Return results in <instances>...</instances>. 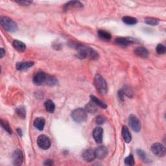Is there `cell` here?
Listing matches in <instances>:
<instances>
[{
  "label": "cell",
  "mask_w": 166,
  "mask_h": 166,
  "mask_svg": "<svg viewBox=\"0 0 166 166\" xmlns=\"http://www.w3.org/2000/svg\"><path fill=\"white\" fill-rule=\"evenodd\" d=\"M77 56L80 58H88L92 60H97L99 58V54L94 49L85 46H78L77 48Z\"/></svg>",
  "instance_id": "1"
},
{
  "label": "cell",
  "mask_w": 166,
  "mask_h": 166,
  "mask_svg": "<svg viewBox=\"0 0 166 166\" xmlns=\"http://www.w3.org/2000/svg\"><path fill=\"white\" fill-rule=\"evenodd\" d=\"M94 85L101 95H104L108 92V86L106 81L99 74H97L94 78Z\"/></svg>",
  "instance_id": "2"
},
{
  "label": "cell",
  "mask_w": 166,
  "mask_h": 166,
  "mask_svg": "<svg viewBox=\"0 0 166 166\" xmlns=\"http://www.w3.org/2000/svg\"><path fill=\"white\" fill-rule=\"evenodd\" d=\"M0 24L7 31L15 33L18 31V25L16 22L9 17L1 16V18H0Z\"/></svg>",
  "instance_id": "3"
},
{
  "label": "cell",
  "mask_w": 166,
  "mask_h": 166,
  "mask_svg": "<svg viewBox=\"0 0 166 166\" xmlns=\"http://www.w3.org/2000/svg\"><path fill=\"white\" fill-rule=\"evenodd\" d=\"M71 118L76 123H81L85 122L87 119L86 111L82 108L75 109L71 113Z\"/></svg>",
  "instance_id": "4"
},
{
  "label": "cell",
  "mask_w": 166,
  "mask_h": 166,
  "mask_svg": "<svg viewBox=\"0 0 166 166\" xmlns=\"http://www.w3.org/2000/svg\"><path fill=\"white\" fill-rule=\"evenodd\" d=\"M37 144L42 149L47 150L51 147V140L47 136L42 134L38 137Z\"/></svg>",
  "instance_id": "5"
},
{
  "label": "cell",
  "mask_w": 166,
  "mask_h": 166,
  "mask_svg": "<svg viewBox=\"0 0 166 166\" xmlns=\"http://www.w3.org/2000/svg\"><path fill=\"white\" fill-rule=\"evenodd\" d=\"M150 149H151L153 153L158 157H164L165 155V149L164 146L160 143H153Z\"/></svg>",
  "instance_id": "6"
},
{
  "label": "cell",
  "mask_w": 166,
  "mask_h": 166,
  "mask_svg": "<svg viewBox=\"0 0 166 166\" xmlns=\"http://www.w3.org/2000/svg\"><path fill=\"white\" fill-rule=\"evenodd\" d=\"M129 124L133 131L139 132L141 130V123L136 116L131 114L129 118Z\"/></svg>",
  "instance_id": "7"
},
{
  "label": "cell",
  "mask_w": 166,
  "mask_h": 166,
  "mask_svg": "<svg viewBox=\"0 0 166 166\" xmlns=\"http://www.w3.org/2000/svg\"><path fill=\"white\" fill-rule=\"evenodd\" d=\"M136 39H132V38L118 37L115 40V43L118 46L122 47H127L131 44H136Z\"/></svg>",
  "instance_id": "8"
},
{
  "label": "cell",
  "mask_w": 166,
  "mask_h": 166,
  "mask_svg": "<svg viewBox=\"0 0 166 166\" xmlns=\"http://www.w3.org/2000/svg\"><path fill=\"white\" fill-rule=\"evenodd\" d=\"M12 160L14 165H21L24 162V154L20 150H14L12 155Z\"/></svg>",
  "instance_id": "9"
},
{
  "label": "cell",
  "mask_w": 166,
  "mask_h": 166,
  "mask_svg": "<svg viewBox=\"0 0 166 166\" xmlns=\"http://www.w3.org/2000/svg\"><path fill=\"white\" fill-rule=\"evenodd\" d=\"M47 75L46 73L43 71H39L36 73V75L34 76L33 81L35 85L40 86L44 82H46Z\"/></svg>",
  "instance_id": "10"
},
{
  "label": "cell",
  "mask_w": 166,
  "mask_h": 166,
  "mask_svg": "<svg viewBox=\"0 0 166 166\" xmlns=\"http://www.w3.org/2000/svg\"><path fill=\"white\" fill-rule=\"evenodd\" d=\"M82 158H83V160L86 162H92L96 158L95 150L91 149H87L84 150L82 153Z\"/></svg>",
  "instance_id": "11"
},
{
  "label": "cell",
  "mask_w": 166,
  "mask_h": 166,
  "mask_svg": "<svg viewBox=\"0 0 166 166\" xmlns=\"http://www.w3.org/2000/svg\"><path fill=\"white\" fill-rule=\"evenodd\" d=\"M95 154L96 158L103 160L107 157L108 154V149L105 146H99L95 150Z\"/></svg>",
  "instance_id": "12"
},
{
  "label": "cell",
  "mask_w": 166,
  "mask_h": 166,
  "mask_svg": "<svg viewBox=\"0 0 166 166\" xmlns=\"http://www.w3.org/2000/svg\"><path fill=\"white\" fill-rule=\"evenodd\" d=\"M93 137L97 143H101L103 141V130L101 127H97L93 131Z\"/></svg>",
  "instance_id": "13"
},
{
  "label": "cell",
  "mask_w": 166,
  "mask_h": 166,
  "mask_svg": "<svg viewBox=\"0 0 166 166\" xmlns=\"http://www.w3.org/2000/svg\"><path fill=\"white\" fill-rule=\"evenodd\" d=\"M83 7V5L78 1H71L67 2L64 5V11H68L73 9H81Z\"/></svg>",
  "instance_id": "14"
},
{
  "label": "cell",
  "mask_w": 166,
  "mask_h": 166,
  "mask_svg": "<svg viewBox=\"0 0 166 166\" xmlns=\"http://www.w3.org/2000/svg\"><path fill=\"white\" fill-rule=\"evenodd\" d=\"M134 53L136 55L141 58H147L149 57V51L144 47H138L134 50Z\"/></svg>",
  "instance_id": "15"
},
{
  "label": "cell",
  "mask_w": 166,
  "mask_h": 166,
  "mask_svg": "<svg viewBox=\"0 0 166 166\" xmlns=\"http://www.w3.org/2000/svg\"><path fill=\"white\" fill-rule=\"evenodd\" d=\"M34 62H31V61H27V62H19L16 64V69L19 71H23L27 70L30 67H31L33 66Z\"/></svg>",
  "instance_id": "16"
},
{
  "label": "cell",
  "mask_w": 166,
  "mask_h": 166,
  "mask_svg": "<svg viewBox=\"0 0 166 166\" xmlns=\"http://www.w3.org/2000/svg\"><path fill=\"white\" fill-rule=\"evenodd\" d=\"M98 107H99L93 101L91 100V101L87 103L85 110L86 111V112H88L90 114H95L98 110Z\"/></svg>",
  "instance_id": "17"
},
{
  "label": "cell",
  "mask_w": 166,
  "mask_h": 166,
  "mask_svg": "<svg viewBox=\"0 0 166 166\" xmlns=\"http://www.w3.org/2000/svg\"><path fill=\"white\" fill-rule=\"evenodd\" d=\"M46 121L44 118H37L34 121V126L39 131H43Z\"/></svg>",
  "instance_id": "18"
},
{
  "label": "cell",
  "mask_w": 166,
  "mask_h": 166,
  "mask_svg": "<svg viewBox=\"0 0 166 166\" xmlns=\"http://www.w3.org/2000/svg\"><path fill=\"white\" fill-rule=\"evenodd\" d=\"M97 35L99 39L103 41L107 42L110 40L112 39L111 34L107 31H104V30H99L97 32Z\"/></svg>",
  "instance_id": "19"
},
{
  "label": "cell",
  "mask_w": 166,
  "mask_h": 166,
  "mask_svg": "<svg viewBox=\"0 0 166 166\" xmlns=\"http://www.w3.org/2000/svg\"><path fill=\"white\" fill-rule=\"evenodd\" d=\"M13 46L20 52H24L26 49V45L18 40H14L12 43Z\"/></svg>",
  "instance_id": "20"
},
{
  "label": "cell",
  "mask_w": 166,
  "mask_h": 166,
  "mask_svg": "<svg viewBox=\"0 0 166 166\" xmlns=\"http://www.w3.org/2000/svg\"><path fill=\"white\" fill-rule=\"evenodd\" d=\"M122 136L124 139V140L125 141L126 143H130L131 141L132 140V136H131V134L128 129V128L126 126H123L122 128Z\"/></svg>",
  "instance_id": "21"
},
{
  "label": "cell",
  "mask_w": 166,
  "mask_h": 166,
  "mask_svg": "<svg viewBox=\"0 0 166 166\" xmlns=\"http://www.w3.org/2000/svg\"><path fill=\"white\" fill-rule=\"evenodd\" d=\"M44 106L46 111L49 113L54 112L55 110V104L51 100H47L44 103Z\"/></svg>",
  "instance_id": "22"
},
{
  "label": "cell",
  "mask_w": 166,
  "mask_h": 166,
  "mask_svg": "<svg viewBox=\"0 0 166 166\" xmlns=\"http://www.w3.org/2000/svg\"><path fill=\"white\" fill-rule=\"evenodd\" d=\"M123 21L125 24L127 25H133L137 24L138 20L136 18L131 17V16H125L122 18Z\"/></svg>",
  "instance_id": "23"
},
{
  "label": "cell",
  "mask_w": 166,
  "mask_h": 166,
  "mask_svg": "<svg viewBox=\"0 0 166 166\" xmlns=\"http://www.w3.org/2000/svg\"><path fill=\"white\" fill-rule=\"evenodd\" d=\"M17 115L21 119H25L26 116V111L24 106H20L15 110Z\"/></svg>",
  "instance_id": "24"
},
{
  "label": "cell",
  "mask_w": 166,
  "mask_h": 166,
  "mask_svg": "<svg viewBox=\"0 0 166 166\" xmlns=\"http://www.w3.org/2000/svg\"><path fill=\"white\" fill-rule=\"evenodd\" d=\"M90 97H91V100L93 101L98 107H101L102 108H107V104H105L104 103H103V101H101V100H99V99H98V98H97L95 96H94V95H91L90 96Z\"/></svg>",
  "instance_id": "25"
},
{
  "label": "cell",
  "mask_w": 166,
  "mask_h": 166,
  "mask_svg": "<svg viewBox=\"0 0 166 166\" xmlns=\"http://www.w3.org/2000/svg\"><path fill=\"white\" fill-rule=\"evenodd\" d=\"M46 85H48L49 86H55V85H57L58 81L53 76H51V75H47V79L46 81Z\"/></svg>",
  "instance_id": "26"
},
{
  "label": "cell",
  "mask_w": 166,
  "mask_h": 166,
  "mask_svg": "<svg viewBox=\"0 0 166 166\" xmlns=\"http://www.w3.org/2000/svg\"><path fill=\"white\" fill-rule=\"evenodd\" d=\"M1 125H2V127L3 128L5 131H6L9 134H12V129H11V128L9 123L7 122L6 120L2 119L1 120Z\"/></svg>",
  "instance_id": "27"
},
{
  "label": "cell",
  "mask_w": 166,
  "mask_h": 166,
  "mask_svg": "<svg viewBox=\"0 0 166 166\" xmlns=\"http://www.w3.org/2000/svg\"><path fill=\"white\" fill-rule=\"evenodd\" d=\"M145 23L150 25H157L158 24V20L152 18H147L145 19Z\"/></svg>",
  "instance_id": "28"
},
{
  "label": "cell",
  "mask_w": 166,
  "mask_h": 166,
  "mask_svg": "<svg viewBox=\"0 0 166 166\" xmlns=\"http://www.w3.org/2000/svg\"><path fill=\"white\" fill-rule=\"evenodd\" d=\"M124 161H125V164L127 165L132 166L134 165V157H133L132 154H130L129 156H127V158H125V159Z\"/></svg>",
  "instance_id": "29"
},
{
  "label": "cell",
  "mask_w": 166,
  "mask_h": 166,
  "mask_svg": "<svg viewBox=\"0 0 166 166\" xmlns=\"http://www.w3.org/2000/svg\"><path fill=\"white\" fill-rule=\"evenodd\" d=\"M105 121H106V119H105V118L101 115L97 116L95 119V122L98 125H101L104 124L105 122Z\"/></svg>",
  "instance_id": "30"
},
{
  "label": "cell",
  "mask_w": 166,
  "mask_h": 166,
  "mask_svg": "<svg viewBox=\"0 0 166 166\" xmlns=\"http://www.w3.org/2000/svg\"><path fill=\"white\" fill-rule=\"evenodd\" d=\"M156 50L157 53L160 54V55L164 54L165 53V51H166L165 46H164V45L160 44H158V46H156Z\"/></svg>",
  "instance_id": "31"
},
{
  "label": "cell",
  "mask_w": 166,
  "mask_h": 166,
  "mask_svg": "<svg viewBox=\"0 0 166 166\" xmlns=\"http://www.w3.org/2000/svg\"><path fill=\"white\" fill-rule=\"evenodd\" d=\"M122 90L123 91L124 95L129 97H131L133 95V92L132 91V90L128 86H125L123 89H122Z\"/></svg>",
  "instance_id": "32"
},
{
  "label": "cell",
  "mask_w": 166,
  "mask_h": 166,
  "mask_svg": "<svg viewBox=\"0 0 166 166\" xmlns=\"http://www.w3.org/2000/svg\"><path fill=\"white\" fill-rule=\"evenodd\" d=\"M136 153H137L138 155L139 156V157L141 158L143 160H147L146 154L145 153L144 151H143V150H142L141 149H137Z\"/></svg>",
  "instance_id": "33"
},
{
  "label": "cell",
  "mask_w": 166,
  "mask_h": 166,
  "mask_svg": "<svg viewBox=\"0 0 166 166\" xmlns=\"http://www.w3.org/2000/svg\"><path fill=\"white\" fill-rule=\"evenodd\" d=\"M16 2L19 5L23 6H28L33 3L32 1H29V0H21V1L19 0V1H16Z\"/></svg>",
  "instance_id": "34"
},
{
  "label": "cell",
  "mask_w": 166,
  "mask_h": 166,
  "mask_svg": "<svg viewBox=\"0 0 166 166\" xmlns=\"http://www.w3.org/2000/svg\"><path fill=\"white\" fill-rule=\"evenodd\" d=\"M44 165H53V160H46V162H44Z\"/></svg>",
  "instance_id": "35"
},
{
  "label": "cell",
  "mask_w": 166,
  "mask_h": 166,
  "mask_svg": "<svg viewBox=\"0 0 166 166\" xmlns=\"http://www.w3.org/2000/svg\"><path fill=\"white\" fill-rule=\"evenodd\" d=\"M5 51L4 50V49H3V48L0 49V57L3 58L5 55Z\"/></svg>",
  "instance_id": "36"
},
{
  "label": "cell",
  "mask_w": 166,
  "mask_h": 166,
  "mask_svg": "<svg viewBox=\"0 0 166 166\" xmlns=\"http://www.w3.org/2000/svg\"><path fill=\"white\" fill-rule=\"evenodd\" d=\"M17 132H18L20 136H22V131L20 129H17Z\"/></svg>",
  "instance_id": "37"
}]
</instances>
